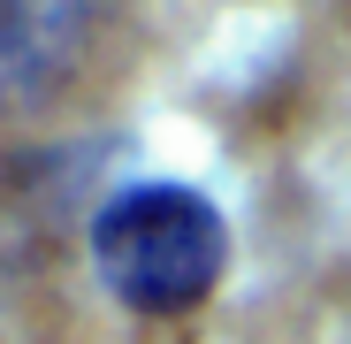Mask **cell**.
<instances>
[{
    "instance_id": "obj_1",
    "label": "cell",
    "mask_w": 351,
    "mask_h": 344,
    "mask_svg": "<svg viewBox=\"0 0 351 344\" xmlns=\"http://www.w3.org/2000/svg\"><path fill=\"white\" fill-rule=\"evenodd\" d=\"M229 260V229L191 184H130L92 222V268L130 314H191Z\"/></svg>"
},
{
    "instance_id": "obj_2",
    "label": "cell",
    "mask_w": 351,
    "mask_h": 344,
    "mask_svg": "<svg viewBox=\"0 0 351 344\" xmlns=\"http://www.w3.org/2000/svg\"><path fill=\"white\" fill-rule=\"evenodd\" d=\"M114 23V0H0V123L62 107Z\"/></svg>"
}]
</instances>
